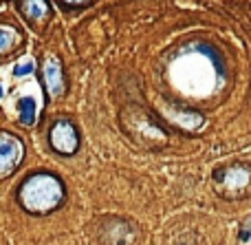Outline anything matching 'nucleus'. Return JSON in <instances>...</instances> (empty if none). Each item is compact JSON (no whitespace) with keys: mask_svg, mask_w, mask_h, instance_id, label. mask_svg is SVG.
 <instances>
[{"mask_svg":"<svg viewBox=\"0 0 251 245\" xmlns=\"http://www.w3.org/2000/svg\"><path fill=\"white\" fill-rule=\"evenodd\" d=\"M214 186L223 197L238 199L251 192V166L247 163H234V166L221 168L214 172Z\"/></svg>","mask_w":251,"mask_h":245,"instance_id":"f03ea898","label":"nucleus"},{"mask_svg":"<svg viewBox=\"0 0 251 245\" xmlns=\"http://www.w3.org/2000/svg\"><path fill=\"white\" fill-rule=\"evenodd\" d=\"M31 71H33V62H26V64H18L16 69H13V75H16V78H25Z\"/></svg>","mask_w":251,"mask_h":245,"instance_id":"9d476101","label":"nucleus"},{"mask_svg":"<svg viewBox=\"0 0 251 245\" xmlns=\"http://www.w3.org/2000/svg\"><path fill=\"white\" fill-rule=\"evenodd\" d=\"M18 42H20V33L13 27L0 25V57L7 55L9 51H13L18 47Z\"/></svg>","mask_w":251,"mask_h":245,"instance_id":"0eeeda50","label":"nucleus"},{"mask_svg":"<svg viewBox=\"0 0 251 245\" xmlns=\"http://www.w3.org/2000/svg\"><path fill=\"white\" fill-rule=\"evenodd\" d=\"M18 113H20V124L31 126L35 122V100L33 97H20L18 100Z\"/></svg>","mask_w":251,"mask_h":245,"instance_id":"6e6552de","label":"nucleus"},{"mask_svg":"<svg viewBox=\"0 0 251 245\" xmlns=\"http://www.w3.org/2000/svg\"><path fill=\"white\" fill-rule=\"evenodd\" d=\"M25 157V146L11 133H0V179L11 175Z\"/></svg>","mask_w":251,"mask_h":245,"instance_id":"7ed1b4c3","label":"nucleus"},{"mask_svg":"<svg viewBox=\"0 0 251 245\" xmlns=\"http://www.w3.org/2000/svg\"><path fill=\"white\" fill-rule=\"evenodd\" d=\"M18 9L29 22H44L53 13L49 0H18Z\"/></svg>","mask_w":251,"mask_h":245,"instance_id":"423d86ee","label":"nucleus"},{"mask_svg":"<svg viewBox=\"0 0 251 245\" xmlns=\"http://www.w3.org/2000/svg\"><path fill=\"white\" fill-rule=\"evenodd\" d=\"M0 97H2V86H0Z\"/></svg>","mask_w":251,"mask_h":245,"instance_id":"f8f14e48","label":"nucleus"},{"mask_svg":"<svg viewBox=\"0 0 251 245\" xmlns=\"http://www.w3.org/2000/svg\"><path fill=\"white\" fill-rule=\"evenodd\" d=\"M64 7H82V4H88L91 0H60Z\"/></svg>","mask_w":251,"mask_h":245,"instance_id":"9b49d317","label":"nucleus"},{"mask_svg":"<svg viewBox=\"0 0 251 245\" xmlns=\"http://www.w3.org/2000/svg\"><path fill=\"white\" fill-rule=\"evenodd\" d=\"M49 141H51V146L60 155H73V153H77V148H79L77 131H75L73 124L64 122V119L53 124L51 133H49Z\"/></svg>","mask_w":251,"mask_h":245,"instance_id":"20e7f679","label":"nucleus"},{"mask_svg":"<svg viewBox=\"0 0 251 245\" xmlns=\"http://www.w3.org/2000/svg\"><path fill=\"white\" fill-rule=\"evenodd\" d=\"M42 80L47 86V97H60L64 95L66 84H64V71L55 55H49L42 64Z\"/></svg>","mask_w":251,"mask_h":245,"instance_id":"39448f33","label":"nucleus"},{"mask_svg":"<svg viewBox=\"0 0 251 245\" xmlns=\"http://www.w3.org/2000/svg\"><path fill=\"white\" fill-rule=\"evenodd\" d=\"M238 245H251V217L243 221L238 232Z\"/></svg>","mask_w":251,"mask_h":245,"instance_id":"1a4fd4ad","label":"nucleus"},{"mask_svg":"<svg viewBox=\"0 0 251 245\" xmlns=\"http://www.w3.org/2000/svg\"><path fill=\"white\" fill-rule=\"evenodd\" d=\"M64 186L57 177L53 175H33L22 184L20 192V203L26 212L33 215H47V212L55 210L62 201H64Z\"/></svg>","mask_w":251,"mask_h":245,"instance_id":"f257e3e1","label":"nucleus"}]
</instances>
